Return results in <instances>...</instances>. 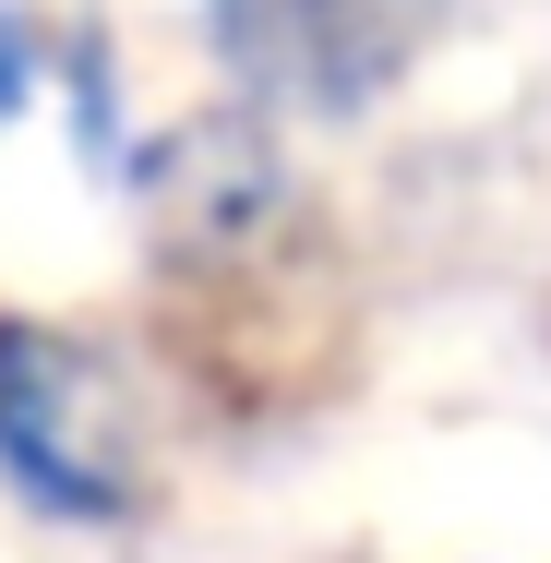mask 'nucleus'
<instances>
[{
  "mask_svg": "<svg viewBox=\"0 0 551 563\" xmlns=\"http://www.w3.org/2000/svg\"><path fill=\"white\" fill-rule=\"evenodd\" d=\"M0 479L60 516V528H109L144 504V432L132 396L85 336L60 324H0Z\"/></svg>",
  "mask_w": 551,
  "mask_h": 563,
  "instance_id": "nucleus-1",
  "label": "nucleus"
},
{
  "mask_svg": "<svg viewBox=\"0 0 551 563\" xmlns=\"http://www.w3.org/2000/svg\"><path fill=\"white\" fill-rule=\"evenodd\" d=\"M432 0H217V48L240 85L264 97H312V109H360L396 60H408V24Z\"/></svg>",
  "mask_w": 551,
  "mask_h": 563,
  "instance_id": "nucleus-2",
  "label": "nucleus"
}]
</instances>
